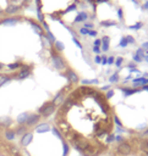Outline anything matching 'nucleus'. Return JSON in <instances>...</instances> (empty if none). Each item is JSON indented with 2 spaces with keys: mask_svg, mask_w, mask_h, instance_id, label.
Segmentation results:
<instances>
[{
  "mask_svg": "<svg viewBox=\"0 0 148 156\" xmlns=\"http://www.w3.org/2000/svg\"><path fill=\"white\" fill-rule=\"evenodd\" d=\"M50 61H52V65L55 70L58 71H66L67 70V65H66V61L64 60V57L58 53V51L53 48H50Z\"/></svg>",
  "mask_w": 148,
  "mask_h": 156,
  "instance_id": "obj_1",
  "label": "nucleus"
},
{
  "mask_svg": "<svg viewBox=\"0 0 148 156\" xmlns=\"http://www.w3.org/2000/svg\"><path fill=\"white\" fill-rule=\"evenodd\" d=\"M1 1H4L3 9H4V15H5L6 9L11 7V6L20 7L21 10L29 7V5H31V3H32V0H1ZM0 16H3V11H1V10H0Z\"/></svg>",
  "mask_w": 148,
  "mask_h": 156,
  "instance_id": "obj_2",
  "label": "nucleus"
},
{
  "mask_svg": "<svg viewBox=\"0 0 148 156\" xmlns=\"http://www.w3.org/2000/svg\"><path fill=\"white\" fill-rule=\"evenodd\" d=\"M55 111H56V106L54 105V102L47 101L38 109V115H41L43 118H48V117H50L53 113H55Z\"/></svg>",
  "mask_w": 148,
  "mask_h": 156,
  "instance_id": "obj_3",
  "label": "nucleus"
},
{
  "mask_svg": "<svg viewBox=\"0 0 148 156\" xmlns=\"http://www.w3.org/2000/svg\"><path fill=\"white\" fill-rule=\"evenodd\" d=\"M132 151H133L132 145L129 141H126V140L119 143L116 145V148H115V152L119 154V155H122V156H129V155L132 154Z\"/></svg>",
  "mask_w": 148,
  "mask_h": 156,
  "instance_id": "obj_4",
  "label": "nucleus"
},
{
  "mask_svg": "<svg viewBox=\"0 0 148 156\" xmlns=\"http://www.w3.org/2000/svg\"><path fill=\"white\" fill-rule=\"evenodd\" d=\"M32 70H33V66L32 65H26V64H23V66L18 70V72H17V73L12 78L18 79V81H23V79H26L28 77H31Z\"/></svg>",
  "mask_w": 148,
  "mask_h": 156,
  "instance_id": "obj_5",
  "label": "nucleus"
},
{
  "mask_svg": "<svg viewBox=\"0 0 148 156\" xmlns=\"http://www.w3.org/2000/svg\"><path fill=\"white\" fill-rule=\"evenodd\" d=\"M63 76H65L67 78V82L70 83V84H77L78 81H80V78H78V75L76 73L74 70H71V68H67L66 72H65Z\"/></svg>",
  "mask_w": 148,
  "mask_h": 156,
  "instance_id": "obj_6",
  "label": "nucleus"
},
{
  "mask_svg": "<svg viewBox=\"0 0 148 156\" xmlns=\"http://www.w3.org/2000/svg\"><path fill=\"white\" fill-rule=\"evenodd\" d=\"M42 116L38 115V113H29V116L27 118V122H26V126L28 128H32V127H36L37 124L39 123V121H41Z\"/></svg>",
  "mask_w": 148,
  "mask_h": 156,
  "instance_id": "obj_7",
  "label": "nucleus"
},
{
  "mask_svg": "<svg viewBox=\"0 0 148 156\" xmlns=\"http://www.w3.org/2000/svg\"><path fill=\"white\" fill-rule=\"evenodd\" d=\"M33 141V133L32 132H27L26 134L20 138V145H21L22 148H27L29 144Z\"/></svg>",
  "mask_w": 148,
  "mask_h": 156,
  "instance_id": "obj_8",
  "label": "nucleus"
},
{
  "mask_svg": "<svg viewBox=\"0 0 148 156\" xmlns=\"http://www.w3.org/2000/svg\"><path fill=\"white\" fill-rule=\"evenodd\" d=\"M34 131L36 133H39V134H43V133H48L49 131H52V127L49 123H38L37 126L34 127Z\"/></svg>",
  "mask_w": 148,
  "mask_h": 156,
  "instance_id": "obj_9",
  "label": "nucleus"
},
{
  "mask_svg": "<svg viewBox=\"0 0 148 156\" xmlns=\"http://www.w3.org/2000/svg\"><path fill=\"white\" fill-rule=\"evenodd\" d=\"M4 138L6 141H14L16 139V133L14 129L11 128H7V129H4Z\"/></svg>",
  "mask_w": 148,
  "mask_h": 156,
  "instance_id": "obj_10",
  "label": "nucleus"
},
{
  "mask_svg": "<svg viewBox=\"0 0 148 156\" xmlns=\"http://www.w3.org/2000/svg\"><path fill=\"white\" fill-rule=\"evenodd\" d=\"M11 124H12V120L10 118L9 116L0 117V128L7 129V128H10V126H11Z\"/></svg>",
  "mask_w": 148,
  "mask_h": 156,
  "instance_id": "obj_11",
  "label": "nucleus"
},
{
  "mask_svg": "<svg viewBox=\"0 0 148 156\" xmlns=\"http://www.w3.org/2000/svg\"><path fill=\"white\" fill-rule=\"evenodd\" d=\"M14 131L16 133V137H22L23 134H26L28 132V127L26 126V124H18Z\"/></svg>",
  "mask_w": 148,
  "mask_h": 156,
  "instance_id": "obj_12",
  "label": "nucleus"
},
{
  "mask_svg": "<svg viewBox=\"0 0 148 156\" xmlns=\"http://www.w3.org/2000/svg\"><path fill=\"white\" fill-rule=\"evenodd\" d=\"M28 116H29L28 112H22V113H20V115L16 117V122H17L18 124H26Z\"/></svg>",
  "mask_w": 148,
  "mask_h": 156,
  "instance_id": "obj_13",
  "label": "nucleus"
},
{
  "mask_svg": "<svg viewBox=\"0 0 148 156\" xmlns=\"http://www.w3.org/2000/svg\"><path fill=\"white\" fill-rule=\"evenodd\" d=\"M132 83L136 86V87H139V86H141V87H143V86H146V84H148V78H144V77H140V78H135V79H132Z\"/></svg>",
  "mask_w": 148,
  "mask_h": 156,
  "instance_id": "obj_14",
  "label": "nucleus"
},
{
  "mask_svg": "<svg viewBox=\"0 0 148 156\" xmlns=\"http://www.w3.org/2000/svg\"><path fill=\"white\" fill-rule=\"evenodd\" d=\"M109 43H110V38L108 36H104L102 38V46H101V49L103 51H108V50H109Z\"/></svg>",
  "mask_w": 148,
  "mask_h": 156,
  "instance_id": "obj_15",
  "label": "nucleus"
},
{
  "mask_svg": "<svg viewBox=\"0 0 148 156\" xmlns=\"http://www.w3.org/2000/svg\"><path fill=\"white\" fill-rule=\"evenodd\" d=\"M121 89V91L124 93V95L125 97H130V95H132V94H136V93H139L140 91V89H137V88H120Z\"/></svg>",
  "mask_w": 148,
  "mask_h": 156,
  "instance_id": "obj_16",
  "label": "nucleus"
},
{
  "mask_svg": "<svg viewBox=\"0 0 148 156\" xmlns=\"http://www.w3.org/2000/svg\"><path fill=\"white\" fill-rule=\"evenodd\" d=\"M23 66V64L21 61H16V62H12V64H9L7 65V68L10 70V71H16V70H20Z\"/></svg>",
  "mask_w": 148,
  "mask_h": 156,
  "instance_id": "obj_17",
  "label": "nucleus"
},
{
  "mask_svg": "<svg viewBox=\"0 0 148 156\" xmlns=\"http://www.w3.org/2000/svg\"><path fill=\"white\" fill-rule=\"evenodd\" d=\"M86 20H88V15H87V12H78V15L76 16V18H75V21L74 22L75 23H78V22H83V21H86Z\"/></svg>",
  "mask_w": 148,
  "mask_h": 156,
  "instance_id": "obj_18",
  "label": "nucleus"
},
{
  "mask_svg": "<svg viewBox=\"0 0 148 156\" xmlns=\"http://www.w3.org/2000/svg\"><path fill=\"white\" fill-rule=\"evenodd\" d=\"M139 144H140V150L148 155V140L147 139H142L141 143H139Z\"/></svg>",
  "mask_w": 148,
  "mask_h": 156,
  "instance_id": "obj_19",
  "label": "nucleus"
},
{
  "mask_svg": "<svg viewBox=\"0 0 148 156\" xmlns=\"http://www.w3.org/2000/svg\"><path fill=\"white\" fill-rule=\"evenodd\" d=\"M63 156H69V154H70V145H69V143L66 140H63Z\"/></svg>",
  "mask_w": 148,
  "mask_h": 156,
  "instance_id": "obj_20",
  "label": "nucleus"
},
{
  "mask_svg": "<svg viewBox=\"0 0 148 156\" xmlns=\"http://www.w3.org/2000/svg\"><path fill=\"white\" fill-rule=\"evenodd\" d=\"M52 132H53V134H54V137H56L59 140H65V138H64V136H63V134H61V132L60 131H59L56 127H52Z\"/></svg>",
  "mask_w": 148,
  "mask_h": 156,
  "instance_id": "obj_21",
  "label": "nucleus"
},
{
  "mask_svg": "<svg viewBox=\"0 0 148 156\" xmlns=\"http://www.w3.org/2000/svg\"><path fill=\"white\" fill-rule=\"evenodd\" d=\"M54 49L58 51V53H61V51L65 49V45L61 43V41H59V40H56L55 43H54Z\"/></svg>",
  "mask_w": 148,
  "mask_h": 156,
  "instance_id": "obj_22",
  "label": "nucleus"
},
{
  "mask_svg": "<svg viewBox=\"0 0 148 156\" xmlns=\"http://www.w3.org/2000/svg\"><path fill=\"white\" fill-rule=\"evenodd\" d=\"M105 143H106V144H112V143H115V134H114V133L108 134V136L105 137Z\"/></svg>",
  "mask_w": 148,
  "mask_h": 156,
  "instance_id": "obj_23",
  "label": "nucleus"
},
{
  "mask_svg": "<svg viewBox=\"0 0 148 156\" xmlns=\"http://www.w3.org/2000/svg\"><path fill=\"white\" fill-rule=\"evenodd\" d=\"M99 81L98 79H83L82 81V84L83 86H87V84H98Z\"/></svg>",
  "mask_w": 148,
  "mask_h": 156,
  "instance_id": "obj_24",
  "label": "nucleus"
},
{
  "mask_svg": "<svg viewBox=\"0 0 148 156\" xmlns=\"http://www.w3.org/2000/svg\"><path fill=\"white\" fill-rule=\"evenodd\" d=\"M109 82H110V83H116V82H119V73H117V72L113 73V75L109 77Z\"/></svg>",
  "mask_w": 148,
  "mask_h": 156,
  "instance_id": "obj_25",
  "label": "nucleus"
},
{
  "mask_svg": "<svg viewBox=\"0 0 148 156\" xmlns=\"http://www.w3.org/2000/svg\"><path fill=\"white\" fill-rule=\"evenodd\" d=\"M101 25L104 27H110V26H116V22L115 21H102Z\"/></svg>",
  "mask_w": 148,
  "mask_h": 156,
  "instance_id": "obj_26",
  "label": "nucleus"
},
{
  "mask_svg": "<svg viewBox=\"0 0 148 156\" xmlns=\"http://www.w3.org/2000/svg\"><path fill=\"white\" fill-rule=\"evenodd\" d=\"M142 27H143V23H142V22H137L136 25L130 26L129 28H130V29H133V30H139V29H141Z\"/></svg>",
  "mask_w": 148,
  "mask_h": 156,
  "instance_id": "obj_27",
  "label": "nucleus"
},
{
  "mask_svg": "<svg viewBox=\"0 0 148 156\" xmlns=\"http://www.w3.org/2000/svg\"><path fill=\"white\" fill-rule=\"evenodd\" d=\"M72 41L75 43V45L78 48V49H81V50H83V46H82V44H81V41L78 40L76 37H72Z\"/></svg>",
  "mask_w": 148,
  "mask_h": 156,
  "instance_id": "obj_28",
  "label": "nucleus"
},
{
  "mask_svg": "<svg viewBox=\"0 0 148 156\" xmlns=\"http://www.w3.org/2000/svg\"><path fill=\"white\" fill-rule=\"evenodd\" d=\"M122 62H124V59H122V57H116V60H115V62H114V65H115L117 68H120L121 65H122Z\"/></svg>",
  "mask_w": 148,
  "mask_h": 156,
  "instance_id": "obj_29",
  "label": "nucleus"
},
{
  "mask_svg": "<svg viewBox=\"0 0 148 156\" xmlns=\"http://www.w3.org/2000/svg\"><path fill=\"white\" fill-rule=\"evenodd\" d=\"M136 55H139L140 57H142V59H143V57L146 56V51H144L142 48H139V49L136 50Z\"/></svg>",
  "mask_w": 148,
  "mask_h": 156,
  "instance_id": "obj_30",
  "label": "nucleus"
},
{
  "mask_svg": "<svg viewBox=\"0 0 148 156\" xmlns=\"http://www.w3.org/2000/svg\"><path fill=\"white\" fill-rule=\"evenodd\" d=\"M127 44H129V43H127V40H126V37H122V38L120 39L119 45H120L121 48H126V46H127Z\"/></svg>",
  "mask_w": 148,
  "mask_h": 156,
  "instance_id": "obj_31",
  "label": "nucleus"
},
{
  "mask_svg": "<svg viewBox=\"0 0 148 156\" xmlns=\"http://www.w3.org/2000/svg\"><path fill=\"white\" fill-rule=\"evenodd\" d=\"M113 120H114V122L116 123V127H122V122L120 121V118L117 117V116H114Z\"/></svg>",
  "mask_w": 148,
  "mask_h": 156,
  "instance_id": "obj_32",
  "label": "nucleus"
},
{
  "mask_svg": "<svg viewBox=\"0 0 148 156\" xmlns=\"http://www.w3.org/2000/svg\"><path fill=\"white\" fill-rule=\"evenodd\" d=\"M113 95H114V90L113 89H109V90L106 91V94H105V99L109 100L110 98H113Z\"/></svg>",
  "mask_w": 148,
  "mask_h": 156,
  "instance_id": "obj_33",
  "label": "nucleus"
},
{
  "mask_svg": "<svg viewBox=\"0 0 148 156\" xmlns=\"http://www.w3.org/2000/svg\"><path fill=\"white\" fill-rule=\"evenodd\" d=\"M147 128H148V124L147 123H141V124H139V126L136 127L137 131H142V129H147Z\"/></svg>",
  "mask_w": 148,
  "mask_h": 156,
  "instance_id": "obj_34",
  "label": "nucleus"
},
{
  "mask_svg": "<svg viewBox=\"0 0 148 156\" xmlns=\"http://www.w3.org/2000/svg\"><path fill=\"white\" fill-rule=\"evenodd\" d=\"M88 32H90V29H87L85 27L80 28V34H82V36H88Z\"/></svg>",
  "mask_w": 148,
  "mask_h": 156,
  "instance_id": "obj_35",
  "label": "nucleus"
},
{
  "mask_svg": "<svg viewBox=\"0 0 148 156\" xmlns=\"http://www.w3.org/2000/svg\"><path fill=\"white\" fill-rule=\"evenodd\" d=\"M93 46H102V39H94L93 41Z\"/></svg>",
  "mask_w": 148,
  "mask_h": 156,
  "instance_id": "obj_36",
  "label": "nucleus"
},
{
  "mask_svg": "<svg viewBox=\"0 0 148 156\" xmlns=\"http://www.w3.org/2000/svg\"><path fill=\"white\" fill-rule=\"evenodd\" d=\"M92 50H93V53H94L96 55H99V54H101V51H102V49H101L99 46H93Z\"/></svg>",
  "mask_w": 148,
  "mask_h": 156,
  "instance_id": "obj_37",
  "label": "nucleus"
},
{
  "mask_svg": "<svg viewBox=\"0 0 148 156\" xmlns=\"http://www.w3.org/2000/svg\"><path fill=\"white\" fill-rule=\"evenodd\" d=\"M126 40H127V43H129V44H133L135 43V38L132 36H126Z\"/></svg>",
  "mask_w": 148,
  "mask_h": 156,
  "instance_id": "obj_38",
  "label": "nucleus"
},
{
  "mask_svg": "<svg viewBox=\"0 0 148 156\" xmlns=\"http://www.w3.org/2000/svg\"><path fill=\"white\" fill-rule=\"evenodd\" d=\"M132 59H133V61H135V62H137V64H139V62H142V61H143V59H142V57H140L139 55H136V54L133 55V57H132Z\"/></svg>",
  "mask_w": 148,
  "mask_h": 156,
  "instance_id": "obj_39",
  "label": "nucleus"
},
{
  "mask_svg": "<svg viewBox=\"0 0 148 156\" xmlns=\"http://www.w3.org/2000/svg\"><path fill=\"white\" fill-rule=\"evenodd\" d=\"M114 62H115V57L114 56L108 57V65H114Z\"/></svg>",
  "mask_w": 148,
  "mask_h": 156,
  "instance_id": "obj_40",
  "label": "nucleus"
},
{
  "mask_svg": "<svg viewBox=\"0 0 148 156\" xmlns=\"http://www.w3.org/2000/svg\"><path fill=\"white\" fill-rule=\"evenodd\" d=\"M116 133L117 134H121V133H124V132H126V129L125 128H122V127H116Z\"/></svg>",
  "mask_w": 148,
  "mask_h": 156,
  "instance_id": "obj_41",
  "label": "nucleus"
},
{
  "mask_svg": "<svg viewBox=\"0 0 148 156\" xmlns=\"http://www.w3.org/2000/svg\"><path fill=\"white\" fill-rule=\"evenodd\" d=\"M94 62H96V64H101V62H102V56L96 55V57H94Z\"/></svg>",
  "mask_w": 148,
  "mask_h": 156,
  "instance_id": "obj_42",
  "label": "nucleus"
},
{
  "mask_svg": "<svg viewBox=\"0 0 148 156\" xmlns=\"http://www.w3.org/2000/svg\"><path fill=\"white\" fill-rule=\"evenodd\" d=\"M117 16H119V20L122 21V18H124V14H122V10H121V9L117 10Z\"/></svg>",
  "mask_w": 148,
  "mask_h": 156,
  "instance_id": "obj_43",
  "label": "nucleus"
},
{
  "mask_svg": "<svg viewBox=\"0 0 148 156\" xmlns=\"http://www.w3.org/2000/svg\"><path fill=\"white\" fill-rule=\"evenodd\" d=\"M94 26H93V23H90V22H86L85 23V28H87V29H92Z\"/></svg>",
  "mask_w": 148,
  "mask_h": 156,
  "instance_id": "obj_44",
  "label": "nucleus"
},
{
  "mask_svg": "<svg viewBox=\"0 0 148 156\" xmlns=\"http://www.w3.org/2000/svg\"><path fill=\"white\" fill-rule=\"evenodd\" d=\"M88 36H91V37H97V30L90 29V32H88Z\"/></svg>",
  "mask_w": 148,
  "mask_h": 156,
  "instance_id": "obj_45",
  "label": "nucleus"
},
{
  "mask_svg": "<svg viewBox=\"0 0 148 156\" xmlns=\"http://www.w3.org/2000/svg\"><path fill=\"white\" fill-rule=\"evenodd\" d=\"M144 51H148V41H144V43H142V46H141Z\"/></svg>",
  "mask_w": 148,
  "mask_h": 156,
  "instance_id": "obj_46",
  "label": "nucleus"
},
{
  "mask_svg": "<svg viewBox=\"0 0 148 156\" xmlns=\"http://www.w3.org/2000/svg\"><path fill=\"white\" fill-rule=\"evenodd\" d=\"M102 65H106L108 64V57L106 56H102V62H101Z\"/></svg>",
  "mask_w": 148,
  "mask_h": 156,
  "instance_id": "obj_47",
  "label": "nucleus"
},
{
  "mask_svg": "<svg viewBox=\"0 0 148 156\" xmlns=\"http://www.w3.org/2000/svg\"><path fill=\"white\" fill-rule=\"evenodd\" d=\"M109 89H110V84H108V86H104V87H102V90H103V91H105V90L108 91Z\"/></svg>",
  "mask_w": 148,
  "mask_h": 156,
  "instance_id": "obj_48",
  "label": "nucleus"
},
{
  "mask_svg": "<svg viewBox=\"0 0 148 156\" xmlns=\"http://www.w3.org/2000/svg\"><path fill=\"white\" fill-rule=\"evenodd\" d=\"M127 67H129L130 70H131V68H136V65H135V64H129V65H127Z\"/></svg>",
  "mask_w": 148,
  "mask_h": 156,
  "instance_id": "obj_49",
  "label": "nucleus"
},
{
  "mask_svg": "<svg viewBox=\"0 0 148 156\" xmlns=\"http://www.w3.org/2000/svg\"><path fill=\"white\" fill-rule=\"evenodd\" d=\"M142 136H148V128L144 129V132H142Z\"/></svg>",
  "mask_w": 148,
  "mask_h": 156,
  "instance_id": "obj_50",
  "label": "nucleus"
},
{
  "mask_svg": "<svg viewBox=\"0 0 148 156\" xmlns=\"http://www.w3.org/2000/svg\"><path fill=\"white\" fill-rule=\"evenodd\" d=\"M142 89H143V90H147V91H148V84L143 86V87H142Z\"/></svg>",
  "mask_w": 148,
  "mask_h": 156,
  "instance_id": "obj_51",
  "label": "nucleus"
},
{
  "mask_svg": "<svg viewBox=\"0 0 148 156\" xmlns=\"http://www.w3.org/2000/svg\"><path fill=\"white\" fill-rule=\"evenodd\" d=\"M143 60H144L146 62H148V54H146V56L143 57Z\"/></svg>",
  "mask_w": 148,
  "mask_h": 156,
  "instance_id": "obj_52",
  "label": "nucleus"
},
{
  "mask_svg": "<svg viewBox=\"0 0 148 156\" xmlns=\"http://www.w3.org/2000/svg\"><path fill=\"white\" fill-rule=\"evenodd\" d=\"M4 67H5V66H4V64H1V62H0V71H1Z\"/></svg>",
  "mask_w": 148,
  "mask_h": 156,
  "instance_id": "obj_53",
  "label": "nucleus"
},
{
  "mask_svg": "<svg viewBox=\"0 0 148 156\" xmlns=\"http://www.w3.org/2000/svg\"><path fill=\"white\" fill-rule=\"evenodd\" d=\"M143 9H146V10H148V1L144 4V6H143Z\"/></svg>",
  "mask_w": 148,
  "mask_h": 156,
  "instance_id": "obj_54",
  "label": "nucleus"
},
{
  "mask_svg": "<svg viewBox=\"0 0 148 156\" xmlns=\"http://www.w3.org/2000/svg\"><path fill=\"white\" fill-rule=\"evenodd\" d=\"M98 3H104V1H108V0H97Z\"/></svg>",
  "mask_w": 148,
  "mask_h": 156,
  "instance_id": "obj_55",
  "label": "nucleus"
}]
</instances>
